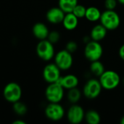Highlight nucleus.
Listing matches in <instances>:
<instances>
[{
    "instance_id": "obj_1",
    "label": "nucleus",
    "mask_w": 124,
    "mask_h": 124,
    "mask_svg": "<svg viewBox=\"0 0 124 124\" xmlns=\"http://www.w3.org/2000/svg\"><path fill=\"white\" fill-rule=\"evenodd\" d=\"M100 21L108 31H113L119 27L121 18L115 10L106 9L102 12Z\"/></svg>"
},
{
    "instance_id": "obj_2",
    "label": "nucleus",
    "mask_w": 124,
    "mask_h": 124,
    "mask_svg": "<svg viewBox=\"0 0 124 124\" xmlns=\"http://www.w3.org/2000/svg\"><path fill=\"white\" fill-rule=\"evenodd\" d=\"M102 89L113 90L117 88L121 82L119 74L114 70H105L99 79Z\"/></svg>"
},
{
    "instance_id": "obj_3",
    "label": "nucleus",
    "mask_w": 124,
    "mask_h": 124,
    "mask_svg": "<svg viewBox=\"0 0 124 124\" xmlns=\"http://www.w3.org/2000/svg\"><path fill=\"white\" fill-rule=\"evenodd\" d=\"M103 54V48L100 41L94 40L86 44L84 48V56L89 62L100 60Z\"/></svg>"
},
{
    "instance_id": "obj_4",
    "label": "nucleus",
    "mask_w": 124,
    "mask_h": 124,
    "mask_svg": "<svg viewBox=\"0 0 124 124\" xmlns=\"http://www.w3.org/2000/svg\"><path fill=\"white\" fill-rule=\"evenodd\" d=\"M36 54L44 61H49L54 57V44L47 39L40 40L36 46Z\"/></svg>"
},
{
    "instance_id": "obj_5",
    "label": "nucleus",
    "mask_w": 124,
    "mask_h": 124,
    "mask_svg": "<svg viewBox=\"0 0 124 124\" xmlns=\"http://www.w3.org/2000/svg\"><path fill=\"white\" fill-rule=\"evenodd\" d=\"M45 96L49 102H60L64 97V88L57 82L49 84L46 89Z\"/></svg>"
},
{
    "instance_id": "obj_6",
    "label": "nucleus",
    "mask_w": 124,
    "mask_h": 124,
    "mask_svg": "<svg viewBox=\"0 0 124 124\" xmlns=\"http://www.w3.org/2000/svg\"><path fill=\"white\" fill-rule=\"evenodd\" d=\"M3 96L4 99L11 103L19 101L22 96V89L20 85L15 82L7 84L3 90Z\"/></svg>"
},
{
    "instance_id": "obj_7",
    "label": "nucleus",
    "mask_w": 124,
    "mask_h": 124,
    "mask_svg": "<svg viewBox=\"0 0 124 124\" xmlns=\"http://www.w3.org/2000/svg\"><path fill=\"white\" fill-rule=\"evenodd\" d=\"M54 57V63L61 70H67L73 65V58L72 54L66 49L59 51Z\"/></svg>"
},
{
    "instance_id": "obj_8",
    "label": "nucleus",
    "mask_w": 124,
    "mask_h": 124,
    "mask_svg": "<svg viewBox=\"0 0 124 124\" xmlns=\"http://www.w3.org/2000/svg\"><path fill=\"white\" fill-rule=\"evenodd\" d=\"M102 87L99 80L92 78L86 81L85 84L83 93L84 95L88 99H95L97 98L101 93Z\"/></svg>"
},
{
    "instance_id": "obj_9",
    "label": "nucleus",
    "mask_w": 124,
    "mask_h": 124,
    "mask_svg": "<svg viewBox=\"0 0 124 124\" xmlns=\"http://www.w3.org/2000/svg\"><path fill=\"white\" fill-rule=\"evenodd\" d=\"M45 115L47 118L53 121H60L65 116V110L63 107L60 105V102H49L46 107Z\"/></svg>"
},
{
    "instance_id": "obj_10",
    "label": "nucleus",
    "mask_w": 124,
    "mask_h": 124,
    "mask_svg": "<svg viewBox=\"0 0 124 124\" xmlns=\"http://www.w3.org/2000/svg\"><path fill=\"white\" fill-rule=\"evenodd\" d=\"M85 113L83 108L77 104H73L67 112V118L72 124H81L84 119Z\"/></svg>"
},
{
    "instance_id": "obj_11",
    "label": "nucleus",
    "mask_w": 124,
    "mask_h": 124,
    "mask_svg": "<svg viewBox=\"0 0 124 124\" xmlns=\"http://www.w3.org/2000/svg\"><path fill=\"white\" fill-rule=\"evenodd\" d=\"M60 70L55 63H49L43 70V78L49 84L57 82L61 76Z\"/></svg>"
},
{
    "instance_id": "obj_12",
    "label": "nucleus",
    "mask_w": 124,
    "mask_h": 124,
    "mask_svg": "<svg viewBox=\"0 0 124 124\" xmlns=\"http://www.w3.org/2000/svg\"><path fill=\"white\" fill-rule=\"evenodd\" d=\"M65 13L59 7H52L49 9L46 14V20L52 24H58L62 22Z\"/></svg>"
},
{
    "instance_id": "obj_13",
    "label": "nucleus",
    "mask_w": 124,
    "mask_h": 124,
    "mask_svg": "<svg viewBox=\"0 0 124 124\" xmlns=\"http://www.w3.org/2000/svg\"><path fill=\"white\" fill-rule=\"evenodd\" d=\"M60 84L64 89H70L75 87H77L78 84V78L77 76L73 74H68L64 76H60L58 81H57Z\"/></svg>"
},
{
    "instance_id": "obj_14",
    "label": "nucleus",
    "mask_w": 124,
    "mask_h": 124,
    "mask_svg": "<svg viewBox=\"0 0 124 124\" xmlns=\"http://www.w3.org/2000/svg\"><path fill=\"white\" fill-rule=\"evenodd\" d=\"M32 32L36 39L39 40H44L47 39L49 31L44 23H37L33 26Z\"/></svg>"
},
{
    "instance_id": "obj_15",
    "label": "nucleus",
    "mask_w": 124,
    "mask_h": 124,
    "mask_svg": "<svg viewBox=\"0 0 124 124\" xmlns=\"http://www.w3.org/2000/svg\"><path fill=\"white\" fill-rule=\"evenodd\" d=\"M62 23L66 30L73 31L76 29L78 25V18L73 12L65 13Z\"/></svg>"
},
{
    "instance_id": "obj_16",
    "label": "nucleus",
    "mask_w": 124,
    "mask_h": 124,
    "mask_svg": "<svg viewBox=\"0 0 124 124\" xmlns=\"http://www.w3.org/2000/svg\"><path fill=\"white\" fill-rule=\"evenodd\" d=\"M108 30L100 23L94 25L90 32V37L92 40L100 41L104 39L107 35Z\"/></svg>"
},
{
    "instance_id": "obj_17",
    "label": "nucleus",
    "mask_w": 124,
    "mask_h": 124,
    "mask_svg": "<svg viewBox=\"0 0 124 124\" xmlns=\"http://www.w3.org/2000/svg\"><path fill=\"white\" fill-rule=\"evenodd\" d=\"M101 14L102 12L97 7L92 6V7H89L86 8L85 17L89 22L94 23V22H97L100 20Z\"/></svg>"
},
{
    "instance_id": "obj_18",
    "label": "nucleus",
    "mask_w": 124,
    "mask_h": 124,
    "mask_svg": "<svg viewBox=\"0 0 124 124\" xmlns=\"http://www.w3.org/2000/svg\"><path fill=\"white\" fill-rule=\"evenodd\" d=\"M78 0H59L58 7L65 12H72L74 7L78 4Z\"/></svg>"
},
{
    "instance_id": "obj_19",
    "label": "nucleus",
    "mask_w": 124,
    "mask_h": 124,
    "mask_svg": "<svg viewBox=\"0 0 124 124\" xmlns=\"http://www.w3.org/2000/svg\"><path fill=\"white\" fill-rule=\"evenodd\" d=\"M84 119L89 124H99L101 121V117L99 113L94 110H90L85 113Z\"/></svg>"
},
{
    "instance_id": "obj_20",
    "label": "nucleus",
    "mask_w": 124,
    "mask_h": 124,
    "mask_svg": "<svg viewBox=\"0 0 124 124\" xmlns=\"http://www.w3.org/2000/svg\"><path fill=\"white\" fill-rule=\"evenodd\" d=\"M90 70L92 74H94L96 76L100 77L105 70V67L103 64L100 60H96L94 62H91Z\"/></svg>"
},
{
    "instance_id": "obj_21",
    "label": "nucleus",
    "mask_w": 124,
    "mask_h": 124,
    "mask_svg": "<svg viewBox=\"0 0 124 124\" xmlns=\"http://www.w3.org/2000/svg\"><path fill=\"white\" fill-rule=\"evenodd\" d=\"M68 101L72 103V104H76L81 99V93L80 92V90L77 88H73L70 89H68Z\"/></svg>"
},
{
    "instance_id": "obj_22",
    "label": "nucleus",
    "mask_w": 124,
    "mask_h": 124,
    "mask_svg": "<svg viewBox=\"0 0 124 124\" xmlns=\"http://www.w3.org/2000/svg\"><path fill=\"white\" fill-rule=\"evenodd\" d=\"M13 110L17 115L23 116L27 113V107L24 103L20 102L19 100L13 103Z\"/></svg>"
},
{
    "instance_id": "obj_23",
    "label": "nucleus",
    "mask_w": 124,
    "mask_h": 124,
    "mask_svg": "<svg viewBox=\"0 0 124 124\" xmlns=\"http://www.w3.org/2000/svg\"><path fill=\"white\" fill-rule=\"evenodd\" d=\"M86 8L82 5V4H78L73 9V10L72 11V12L79 19V18H83L85 17V15H86Z\"/></svg>"
},
{
    "instance_id": "obj_24",
    "label": "nucleus",
    "mask_w": 124,
    "mask_h": 124,
    "mask_svg": "<svg viewBox=\"0 0 124 124\" xmlns=\"http://www.w3.org/2000/svg\"><path fill=\"white\" fill-rule=\"evenodd\" d=\"M48 41H49L52 44H57L60 39V34L58 31H52L49 33V35L46 39Z\"/></svg>"
},
{
    "instance_id": "obj_25",
    "label": "nucleus",
    "mask_w": 124,
    "mask_h": 124,
    "mask_svg": "<svg viewBox=\"0 0 124 124\" xmlns=\"http://www.w3.org/2000/svg\"><path fill=\"white\" fill-rule=\"evenodd\" d=\"M78 49V44L76 41H70L67 43L66 46H65V49L67 51H68L69 52H70L71 54L75 52Z\"/></svg>"
},
{
    "instance_id": "obj_26",
    "label": "nucleus",
    "mask_w": 124,
    "mask_h": 124,
    "mask_svg": "<svg viewBox=\"0 0 124 124\" xmlns=\"http://www.w3.org/2000/svg\"><path fill=\"white\" fill-rule=\"evenodd\" d=\"M117 6V0H105V7L106 9L115 10Z\"/></svg>"
},
{
    "instance_id": "obj_27",
    "label": "nucleus",
    "mask_w": 124,
    "mask_h": 124,
    "mask_svg": "<svg viewBox=\"0 0 124 124\" xmlns=\"http://www.w3.org/2000/svg\"><path fill=\"white\" fill-rule=\"evenodd\" d=\"M118 54H119L120 57L124 61V44H123V45L120 47L119 51H118Z\"/></svg>"
},
{
    "instance_id": "obj_28",
    "label": "nucleus",
    "mask_w": 124,
    "mask_h": 124,
    "mask_svg": "<svg viewBox=\"0 0 124 124\" xmlns=\"http://www.w3.org/2000/svg\"><path fill=\"white\" fill-rule=\"evenodd\" d=\"M12 124H25V122L23 121H20V120H17V121H15Z\"/></svg>"
},
{
    "instance_id": "obj_29",
    "label": "nucleus",
    "mask_w": 124,
    "mask_h": 124,
    "mask_svg": "<svg viewBox=\"0 0 124 124\" xmlns=\"http://www.w3.org/2000/svg\"><path fill=\"white\" fill-rule=\"evenodd\" d=\"M117 1H118V2L119 4H121L122 5H124V0H117Z\"/></svg>"
},
{
    "instance_id": "obj_30",
    "label": "nucleus",
    "mask_w": 124,
    "mask_h": 124,
    "mask_svg": "<svg viewBox=\"0 0 124 124\" xmlns=\"http://www.w3.org/2000/svg\"><path fill=\"white\" fill-rule=\"evenodd\" d=\"M121 124H124V116H123L122 118H121Z\"/></svg>"
},
{
    "instance_id": "obj_31",
    "label": "nucleus",
    "mask_w": 124,
    "mask_h": 124,
    "mask_svg": "<svg viewBox=\"0 0 124 124\" xmlns=\"http://www.w3.org/2000/svg\"></svg>"
}]
</instances>
